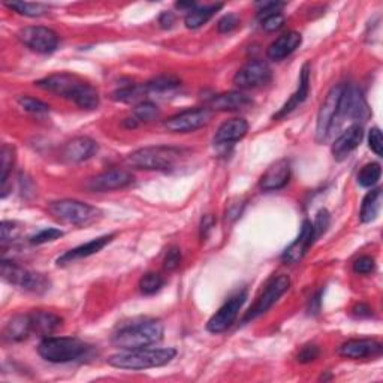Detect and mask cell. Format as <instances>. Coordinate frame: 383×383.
Instances as JSON below:
<instances>
[{
  "label": "cell",
  "mask_w": 383,
  "mask_h": 383,
  "mask_svg": "<svg viewBox=\"0 0 383 383\" xmlns=\"http://www.w3.org/2000/svg\"><path fill=\"white\" fill-rule=\"evenodd\" d=\"M35 87L62 96L65 99H70L83 109H96L101 102L98 90L77 75L67 72L48 75L36 81Z\"/></svg>",
  "instance_id": "6da1fadb"
},
{
  "label": "cell",
  "mask_w": 383,
  "mask_h": 383,
  "mask_svg": "<svg viewBox=\"0 0 383 383\" xmlns=\"http://www.w3.org/2000/svg\"><path fill=\"white\" fill-rule=\"evenodd\" d=\"M163 338V325L157 319H135L123 323L111 337V343L121 350L150 348Z\"/></svg>",
  "instance_id": "7a4b0ae2"
},
{
  "label": "cell",
  "mask_w": 383,
  "mask_h": 383,
  "mask_svg": "<svg viewBox=\"0 0 383 383\" xmlns=\"http://www.w3.org/2000/svg\"><path fill=\"white\" fill-rule=\"evenodd\" d=\"M175 357L177 350L174 348H141L114 353L108 358V364L114 368H120V370L140 372L167 365Z\"/></svg>",
  "instance_id": "3957f363"
},
{
  "label": "cell",
  "mask_w": 383,
  "mask_h": 383,
  "mask_svg": "<svg viewBox=\"0 0 383 383\" xmlns=\"http://www.w3.org/2000/svg\"><path fill=\"white\" fill-rule=\"evenodd\" d=\"M90 346L74 337H45L38 346V353L52 364H67L84 358Z\"/></svg>",
  "instance_id": "277c9868"
},
{
  "label": "cell",
  "mask_w": 383,
  "mask_h": 383,
  "mask_svg": "<svg viewBox=\"0 0 383 383\" xmlns=\"http://www.w3.org/2000/svg\"><path fill=\"white\" fill-rule=\"evenodd\" d=\"M182 150L168 145H155L144 147L132 152L128 156V163L132 168L145 170V171H168L177 160L182 157Z\"/></svg>",
  "instance_id": "5b68a950"
},
{
  "label": "cell",
  "mask_w": 383,
  "mask_h": 383,
  "mask_svg": "<svg viewBox=\"0 0 383 383\" xmlns=\"http://www.w3.org/2000/svg\"><path fill=\"white\" fill-rule=\"evenodd\" d=\"M48 213L56 221L75 226L93 223L101 217V211L98 209L77 199L54 201L48 205Z\"/></svg>",
  "instance_id": "8992f818"
},
{
  "label": "cell",
  "mask_w": 383,
  "mask_h": 383,
  "mask_svg": "<svg viewBox=\"0 0 383 383\" xmlns=\"http://www.w3.org/2000/svg\"><path fill=\"white\" fill-rule=\"evenodd\" d=\"M0 272H2L4 280L8 283L32 294H45L51 286L50 280L40 272L23 268L16 262L5 261V259L0 262Z\"/></svg>",
  "instance_id": "52a82bcc"
},
{
  "label": "cell",
  "mask_w": 383,
  "mask_h": 383,
  "mask_svg": "<svg viewBox=\"0 0 383 383\" xmlns=\"http://www.w3.org/2000/svg\"><path fill=\"white\" fill-rule=\"evenodd\" d=\"M289 286H291L289 276L280 274L277 277H272L265 284L264 291L257 296V299L255 301V304L250 307V310L245 313L243 321L248 322V321H253L259 316H262V314H265L272 306L277 303L280 296H283L287 292Z\"/></svg>",
  "instance_id": "ba28073f"
},
{
  "label": "cell",
  "mask_w": 383,
  "mask_h": 383,
  "mask_svg": "<svg viewBox=\"0 0 383 383\" xmlns=\"http://www.w3.org/2000/svg\"><path fill=\"white\" fill-rule=\"evenodd\" d=\"M346 84H337L330 91H328L323 104L321 105V109L318 113V121H316V141L323 143L326 141L328 136L333 132L337 120V113L341 96H343Z\"/></svg>",
  "instance_id": "9c48e42d"
},
{
  "label": "cell",
  "mask_w": 383,
  "mask_h": 383,
  "mask_svg": "<svg viewBox=\"0 0 383 383\" xmlns=\"http://www.w3.org/2000/svg\"><path fill=\"white\" fill-rule=\"evenodd\" d=\"M213 117L210 108H190L165 120L163 126L172 133H190L207 126Z\"/></svg>",
  "instance_id": "30bf717a"
},
{
  "label": "cell",
  "mask_w": 383,
  "mask_h": 383,
  "mask_svg": "<svg viewBox=\"0 0 383 383\" xmlns=\"http://www.w3.org/2000/svg\"><path fill=\"white\" fill-rule=\"evenodd\" d=\"M18 39L27 48L39 54H50L56 51L60 40L56 32L44 26L24 27L18 32Z\"/></svg>",
  "instance_id": "8fae6325"
},
{
  "label": "cell",
  "mask_w": 383,
  "mask_h": 383,
  "mask_svg": "<svg viewBox=\"0 0 383 383\" xmlns=\"http://www.w3.org/2000/svg\"><path fill=\"white\" fill-rule=\"evenodd\" d=\"M245 299H248V292L245 291L232 295L226 303L210 318L207 323V330L213 334H221V333L228 331L229 328L235 323L238 313L243 309Z\"/></svg>",
  "instance_id": "7c38bea8"
},
{
  "label": "cell",
  "mask_w": 383,
  "mask_h": 383,
  "mask_svg": "<svg viewBox=\"0 0 383 383\" xmlns=\"http://www.w3.org/2000/svg\"><path fill=\"white\" fill-rule=\"evenodd\" d=\"M368 117H370V108H368L362 91L355 86H345V91L338 106L337 120L350 118L353 121H365Z\"/></svg>",
  "instance_id": "4fadbf2b"
},
{
  "label": "cell",
  "mask_w": 383,
  "mask_h": 383,
  "mask_svg": "<svg viewBox=\"0 0 383 383\" xmlns=\"http://www.w3.org/2000/svg\"><path fill=\"white\" fill-rule=\"evenodd\" d=\"M272 78L271 67L264 60H250L234 77V84L243 90L267 86Z\"/></svg>",
  "instance_id": "5bb4252c"
},
{
  "label": "cell",
  "mask_w": 383,
  "mask_h": 383,
  "mask_svg": "<svg viewBox=\"0 0 383 383\" xmlns=\"http://www.w3.org/2000/svg\"><path fill=\"white\" fill-rule=\"evenodd\" d=\"M133 183V175L126 170H109L93 177L87 183L86 189L91 194H105V192L120 190Z\"/></svg>",
  "instance_id": "9a60e30c"
},
{
  "label": "cell",
  "mask_w": 383,
  "mask_h": 383,
  "mask_svg": "<svg viewBox=\"0 0 383 383\" xmlns=\"http://www.w3.org/2000/svg\"><path fill=\"white\" fill-rule=\"evenodd\" d=\"M383 346L374 338H353L338 348V355L348 360H368L382 355Z\"/></svg>",
  "instance_id": "2e32d148"
},
{
  "label": "cell",
  "mask_w": 383,
  "mask_h": 383,
  "mask_svg": "<svg viewBox=\"0 0 383 383\" xmlns=\"http://www.w3.org/2000/svg\"><path fill=\"white\" fill-rule=\"evenodd\" d=\"M314 243V234H313V225L310 221H304L303 226H301L299 235L296 240L287 248L283 255H282V261L284 264H298L301 259H303L307 253V250L311 248Z\"/></svg>",
  "instance_id": "e0dca14e"
},
{
  "label": "cell",
  "mask_w": 383,
  "mask_h": 383,
  "mask_svg": "<svg viewBox=\"0 0 383 383\" xmlns=\"http://www.w3.org/2000/svg\"><path fill=\"white\" fill-rule=\"evenodd\" d=\"M291 180V163L286 159H280L264 172L259 182V187L264 192H274L283 189Z\"/></svg>",
  "instance_id": "ac0fdd59"
},
{
  "label": "cell",
  "mask_w": 383,
  "mask_h": 383,
  "mask_svg": "<svg viewBox=\"0 0 383 383\" xmlns=\"http://www.w3.org/2000/svg\"><path fill=\"white\" fill-rule=\"evenodd\" d=\"M99 145L89 136H77L63 147L62 157L70 163H79L91 159L98 153Z\"/></svg>",
  "instance_id": "d6986e66"
},
{
  "label": "cell",
  "mask_w": 383,
  "mask_h": 383,
  "mask_svg": "<svg viewBox=\"0 0 383 383\" xmlns=\"http://www.w3.org/2000/svg\"><path fill=\"white\" fill-rule=\"evenodd\" d=\"M364 138V131L361 125H352L349 126L343 133H341L338 138L334 141L331 152L335 160H345L348 159L352 152L358 148Z\"/></svg>",
  "instance_id": "ffe728a7"
},
{
  "label": "cell",
  "mask_w": 383,
  "mask_h": 383,
  "mask_svg": "<svg viewBox=\"0 0 383 383\" xmlns=\"http://www.w3.org/2000/svg\"><path fill=\"white\" fill-rule=\"evenodd\" d=\"M249 132V123L244 118H231L225 121L223 125L217 129L214 135V145L226 147L234 145L240 140H243Z\"/></svg>",
  "instance_id": "44dd1931"
},
{
  "label": "cell",
  "mask_w": 383,
  "mask_h": 383,
  "mask_svg": "<svg viewBox=\"0 0 383 383\" xmlns=\"http://www.w3.org/2000/svg\"><path fill=\"white\" fill-rule=\"evenodd\" d=\"M309 91H310V65L306 63L303 67H301L296 91L291 96L289 99H287V102L279 109V113L274 114V117H272V118L280 120V118H283L286 116H289L294 111V109H296L301 104H303L307 99Z\"/></svg>",
  "instance_id": "7402d4cb"
},
{
  "label": "cell",
  "mask_w": 383,
  "mask_h": 383,
  "mask_svg": "<svg viewBox=\"0 0 383 383\" xmlns=\"http://www.w3.org/2000/svg\"><path fill=\"white\" fill-rule=\"evenodd\" d=\"M114 238V234H109V235H102V237H98L94 238L86 244H81L78 245V248L66 252L65 255H62L59 259H57V265L59 267H63V265H67V264H72L74 261H78V259H84V257H89V256H93L96 253H99L106 244H109L113 241Z\"/></svg>",
  "instance_id": "603a6c76"
},
{
  "label": "cell",
  "mask_w": 383,
  "mask_h": 383,
  "mask_svg": "<svg viewBox=\"0 0 383 383\" xmlns=\"http://www.w3.org/2000/svg\"><path fill=\"white\" fill-rule=\"evenodd\" d=\"M253 104L250 96L243 91H228L216 94L210 99L209 108L211 111H240Z\"/></svg>",
  "instance_id": "cb8c5ba5"
},
{
  "label": "cell",
  "mask_w": 383,
  "mask_h": 383,
  "mask_svg": "<svg viewBox=\"0 0 383 383\" xmlns=\"http://www.w3.org/2000/svg\"><path fill=\"white\" fill-rule=\"evenodd\" d=\"M303 43V36L298 32H286L282 36H279L274 43H271V45L267 48V57L270 60L280 62L286 59L301 45Z\"/></svg>",
  "instance_id": "d4e9b609"
},
{
  "label": "cell",
  "mask_w": 383,
  "mask_h": 383,
  "mask_svg": "<svg viewBox=\"0 0 383 383\" xmlns=\"http://www.w3.org/2000/svg\"><path fill=\"white\" fill-rule=\"evenodd\" d=\"M33 333L30 314H17L4 328V338L8 341H23Z\"/></svg>",
  "instance_id": "484cf974"
},
{
  "label": "cell",
  "mask_w": 383,
  "mask_h": 383,
  "mask_svg": "<svg viewBox=\"0 0 383 383\" xmlns=\"http://www.w3.org/2000/svg\"><path fill=\"white\" fill-rule=\"evenodd\" d=\"M30 316L33 322V333L40 334L44 337H48L52 333H56L63 322L62 318L57 316L56 313L44 311V310H36L30 314Z\"/></svg>",
  "instance_id": "4316f807"
},
{
  "label": "cell",
  "mask_w": 383,
  "mask_h": 383,
  "mask_svg": "<svg viewBox=\"0 0 383 383\" xmlns=\"http://www.w3.org/2000/svg\"><path fill=\"white\" fill-rule=\"evenodd\" d=\"M223 8L222 4H214V5H207V6H196L195 9H192L190 12L186 13L184 17V24L187 29H199L201 26L205 23H209L217 11H221Z\"/></svg>",
  "instance_id": "83f0119b"
},
{
  "label": "cell",
  "mask_w": 383,
  "mask_h": 383,
  "mask_svg": "<svg viewBox=\"0 0 383 383\" xmlns=\"http://www.w3.org/2000/svg\"><path fill=\"white\" fill-rule=\"evenodd\" d=\"M382 207V189H373L368 192L365 198L362 199L361 211H360V221L362 223H370L379 216Z\"/></svg>",
  "instance_id": "f1b7e54d"
},
{
  "label": "cell",
  "mask_w": 383,
  "mask_h": 383,
  "mask_svg": "<svg viewBox=\"0 0 383 383\" xmlns=\"http://www.w3.org/2000/svg\"><path fill=\"white\" fill-rule=\"evenodd\" d=\"M147 86L145 84H129L116 90L113 93V101L123 102V104H132L140 101L144 94H147Z\"/></svg>",
  "instance_id": "f546056e"
},
{
  "label": "cell",
  "mask_w": 383,
  "mask_h": 383,
  "mask_svg": "<svg viewBox=\"0 0 383 383\" xmlns=\"http://www.w3.org/2000/svg\"><path fill=\"white\" fill-rule=\"evenodd\" d=\"M5 6L13 12L20 13V16L30 17V18L43 17L50 9L45 4H33V2H11V4H5Z\"/></svg>",
  "instance_id": "4dcf8cb0"
},
{
  "label": "cell",
  "mask_w": 383,
  "mask_h": 383,
  "mask_svg": "<svg viewBox=\"0 0 383 383\" xmlns=\"http://www.w3.org/2000/svg\"><path fill=\"white\" fill-rule=\"evenodd\" d=\"M145 86L148 93H167L180 87V79H177L172 75H160L148 81Z\"/></svg>",
  "instance_id": "1f68e13d"
},
{
  "label": "cell",
  "mask_w": 383,
  "mask_h": 383,
  "mask_svg": "<svg viewBox=\"0 0 383 383\" xmlns=\"http://www.w3.org/2000/svg\"><path fill=\"white\" fill-rule=\"evenodd\" d=\"M13 162H16V150L8 144H4L2 150H0V171H2V174H0V182H2L4 189L6 186L9 172L13 167Z\"/></svg>",
  "instance_id": "d6a6232c"
},
{
  "label": "cell",
  "mask_w": 383,
  "mask_h": 383,
  "mask_svg": "<svg viewBox=\"0 0 383 383\" xmlns=\"http://www.w3.org/2000/svg\"><path fill=\"white\" fill-rule=\"evenodd\" d=\"M380 175H382V168L379 163L376 162L367 163V165H364L361 171L358 172V183L362 187H373L380 180Z\"/></svg>",
  "instance_id": "836d02e7"
},
{
  "label": "cell",
  "mask_w": 383,
  "mask_h": 383,
  "mask_svg": "<svg viewBox=\"0 0 383 383\" xmlns=\"http://www.w3.org/2000/svg\"><path fill=\"white\" fill-rule=\"evenodd\" d=\"M159 117V108L156 104L150 101H141L133 108V118L138 123H148Z\"/></svg>",
  "instance_id": "e575fe53"
},
{
  "label": "cell",
  "mask_w": 383,
  "mask_h": 383,
  "mask_svg": "<svg viewBox=\"0 0 383 383\" xmlns=\"http://www.w3.org/2000/svg\"><path fill=\"white\" fill-rule=\"evenodd\" d=\"M163 283L165 280L157 272H147L140 280V291L144 295H155L162 289Z\"/></svg>",
  "instance_id": "d590c367"
},
{
  "label": "cell",
  "mask_w": 383,
  "mask_h": 383,
  "mask_svg": "<svg viewBox=\"0 0 383 383\" xmlns=\"http://www.w3.org/2000/svg\"><path fill=\"white\" fill-rule=\"evenodd\" d=\"M18 105L24 109V111L32 114H45L50 111V106L45 102L32 98V96H20Z\"/></svg>",
  "instance_id": "8d00e7d4"
},
{
  "label": "cell",
  "mask_w": 383,
  "mask_h": 383,
  "mask_svg": "<svg viewBox=\"0 0 383 383\" xmlns=\"http://www.w3.org/2000/svg\"><path fill=\"white\" fill-rule=\"evenodd\" d=\"M330 223H331V216L330 213H328V210L322 209L316 217H314V222L311 223L313 225V234H314V240H318L319 237H322L326 229L330 228Z\"/></svg>",
  "instance_id": "74e56055"
},
{
  "label": "cell",
  "mask_w": 383,
  "mask_h": 383,
  "mask_svg": "<svg viewBox=\"0 0 383 383\" xmlns=\"http://www.w3.org/2000/svg\"><path fill=\"white\" fill-rule=\"evenodd\" d=\"M284 24V17L282 16V12H274L268 13V16L262 17L261 26L265 32H276L280 30Z\"/></svg>",
  "instance_id": "f35d334b"
},
{
  "label": "cell",
  "mask_w": 383,
  "mask_h": 383,
  "mask_svg": "<svg viewBox=\"0 0 383 383\" xmlns=\"http://www.w3.org/2000/svg\"><path fill=\"white\" fill-rule=\"evenodd\" d=\"M63 237V232L60 229H56V228H47V229H43L39 231L38 234H35L32 238H30V243L32 244H45V243H50V241H54Z\"/></svg>",
  "instance_id": "ab89813d"
},
{
  "label": "cell",
  "mask_w": 383,
  "mask_h": 383,
  "mask_svg": "<svg viewBox=\"0 0 383 383\" xmlns=\"http://www.w3.org/2000/svg\"><path fill=\"white\" fill-rule=\"evenodd\" d=\"M376 270V261L372 256H361L353 262V271L357 274H370Z\"/></svg>",
  "instance_id": "60d3db41"
},
{
  "label": "cell",
  "mask_w": 383,
  "mask_h": 383,
  "mask_svg": "<svg viewBox=\"0 0 383 383\" xmlns=\"http://www.w3.org/2000/svg\"><path fill=\"white\" fill-rule=\"evenodd\" d=\"M0 232H2V243L6 244L8 241H13L20 237L21 228L16 222H2V228H0Z\"/></svg>",
  "instance_id": "b9f144b4"
},
{
  "label": "cell",
  "mask_w": 383,
  "mask_h": 383,
  "mask_svg": "<svg viewBox=\"0 0 383 383\" xmlns=\"http://www.w3.org/2000/svg\"><path fill=\"white\" fill-rule=\"evenodd\" d=\"M319 353H321V350L316 345H307L299 350L296 360L301 364H309V362L316 361L319 358Z\"/></svg>",
  "instance_id": "7bdbcfd3"
},
{
  "label": "cell",
  "mask_w": 383,
  "mask_h": 383,
  "mask_svg": "<svg viewBox=\"0 0 383 383\" xmlns=\"http://www.w3.org/2000/svg\"><path fill=\"white\" fill-rule=\"evenodd\" d=\"M240 24V18L235 13H228L221 21L217 23V30L218 33H229L232 30H235Z\"/></svg>",
  "instance_id": "ee69618b"
},
{
  "label": "cell",
  "mask_w": 383,
  "mask_h": 383,
  "mask_svg": "<svg viewBox=\"0 0 383 383\" xmlns=\"http://www.w3.org/2000/svg\"><path fill=\"white\" fill-rule=\"evenodd\" d=\"M368 145H370L372 152L376 153L377 156L383 155V138L379 128H373L370 133H368Z\"/></svg>",
  "instance_id": "f6af8a7d"
},
{
  "label": "cell",
  "mask_w": 383,
  "mask_h": 383,
  "mask_svg": "<svg viewBox=\"0 0 383 383\" xmlns=\"http://www.w3.org/2000/svg\"><path fill=\"white\" fill-rule=\"evenodd\" d=\"M182 262V252L179 248H171L165 256V261H163V268L167 271H174L175 268H179Z\"/></svg>",
  "instance_id": "bcb514c9"
},
{
  "label": "cell",
  "mask_w": 383,
  "mask_h": 383,
  "mask_svg": "<svg viewBox=\"0 0 383 383\" xmlns=\"http://www.w3.org/2000/svg\"><path fill=\"white\" fill-rule=\"evenodd\" d=\"M286 4L283 2H261L257 4V9L261 16H268V13H274V12H280L282 8H284Z\"/></svg>",
  "instance_id": "7dc6e473"
},
{
  "label": "cell",
  "mask_w": 383,
  "mask_h": 383,
  "mask_svg": "<svg viewBox=\"0 0 383 383\" xmlns=\"http://www.w3.org/2000/svg\"><path fill=\"white\" fill-rule=\"evenodd\" d=\"M352 314H353L355 318H360V319H362V318H372L373 316V310L370 307H368L367 304L360 303V304H357V306H355L352 309Z\"/></svg>",
  "instance_id": "c3c4849f"
},
{
  "label": "cell",
  "mask_w": 383,
  "mask_h": 383,
  "mask_svg": "<svg viewBox=\"0 0 383 383\" xmlns=\"http://www.w3.org/2000/svg\"><path fill=\"white\" fill-rule=\"evenodd\" d=\"M214 225V221L211 216H204L202 217V222H201V238H207V235L210 234V231Z\"/></svg>",
  "instance_id": "681fc988"
},
{
  "label": "cell",
  "mask_w": 383,
  "mask_h": 383,
  "mask_svg": "<svg viewBox=\"0 0 383 383\" xmlns=\"http://www.w3.org/2000/svg\"><path fill=\"white\" fill-rule=\"evenodd\" d=\"M159 24L163 27V29H171V27L175 24V16L170 11H165L159 17Z\"/></svg>",
  "instance_id": "f907efd6"
},
{
  "label": "cell",
  "mask_w": 383,
  "mask_h": 383,
  "mask_svg": "<svg viewBox=\"0 0 383 383\" xmlns=\"http://www.w3.org/2000/svg\"><path fill=\"white\" fill-rule=\"evenodd\" d=\"M321 296H322V291H319L316 294V296L311 298L310 307H309V310H310L311 314H318L319 313V310H321Z\"/></svg>",
  "instance_id": "816d5d0a"
},
{
  "label": "cell",
  "mask_w": 383,
  "mask_h": 383,
  "mask_svg": "<svg viewBox=\"0 0 383 383\" xmlns=\"http://www.w3.org/2000/svg\"><path fill=\"white\" fill-rule=\"evenodd\" d=\"M140 125V123L138 121H136V118H133V117H131V118H126L125 121H123V126H126L128 129H135L136 126H138Z\"/></svg>",
  "instance_id": "f5cc1de1"
}]
</instances>
